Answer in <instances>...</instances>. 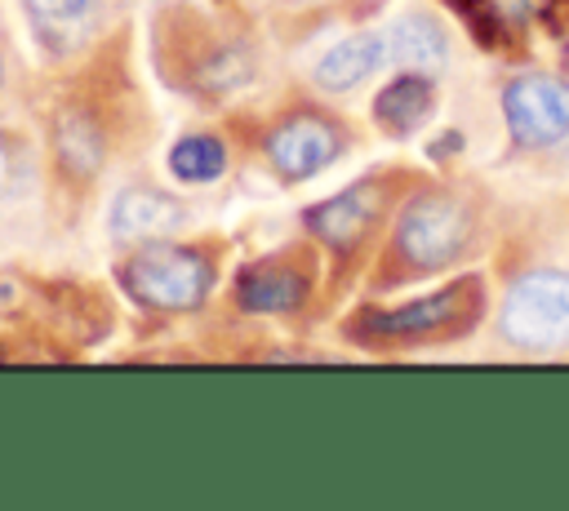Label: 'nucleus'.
<instances>
[{
	"mask_svg": "<svg viewBox=\"0 0 569 511\" xmlns=\"http://www.w3.org/2000/svg\"><path fill=\"white\" fill-rule=\"evenodd\" d=\"M387 58V36L382 31H360V36H347L338 40L320 62H316V84L329 89V93H342V89H356L365 84Z\"/></svg>",
	"mask_w": 569,
	"mask_h": 511,
	"instance_id": "1a4fd4ad",
	"label": "nucleus"
},
{
	"mask_svg": "<svg viewBox=\"0 0 569 511\" xmlns=\"http://www.w3.org/2000/svg\"><path fill=\"white\" fill-rule=\"evenodd\" d=\"M431 107H436V89H431V80L418 76V71L396 76V80L382 84V93L373 98V116H378V124H382L387 133H396V138L422 129L427 116H431Z\"/></svg>",
	"mask_w": 569,
	"mask_h": 511,
	"instance_id": "9b49d317",
	"label": "nucleus"
},
{
	"mask_svg": "<svg viewBox=\"0 0 569 511\" xmlns=\"http://www.w3.org/2000/svg\"><path fill=\"white\" fill-rule=\"evenodd\" d=\"M182 222H187V209L173 196L151 191V187H129L111 204V231L120 240H160L178 231Z\"/></svg>",
	"mask_w": 569,
	"mask_h": 511,
	"instance_id": "0eeeda50",
	"label": "nucleus"
},
{
	"mask_svg": "<svg viewBox=\"0 0 569 511\" xmlns=\"http://www.w3.org/2000/svg\"><path fill=\"white\" fill-rule=\"evenodd\" d=\"M169 169H173L182 182H213V178L227 169V151H222L218 138L191 133V138H182V142L169 151Z\"/></svg>",
	"mask_w": 569,
	"mask_h": 511,
	"instance_id": "2eb2a0df",
	"label": "nucleus"
},
{
	"mask_svg": "<svg viewBox=\"0 0 569 511\" xmlns=\"http://www.w3.org/2000/svg\"><path fill=\"white\" fill-rule=\"evenodd\" d=\"M502 116L520 147L542 151L569 138V80L520 76L502 89Z\"/></svg>",
	"mask_w": 569,
	"mask_h": 511,
	"instance_id": "20e7f679",
	"label": "nucleus"
},
{
	"mask_svg": "<svg viewBox=\"0 0 569 511\" xmlns=\"http://www.w3.org/2000/svg\"><path fill=\"white\" fill-rule=\"evenodd\" d=\"M236 293H240V307L244 311H284V307H293L307 293V284H302V275L293 267L258 262L253 271L240 275V289Z\"/></svg>",
	"mask_w": 569,
	"mask_h": 511,
	"instance_id": "ddd939ff",
	"label": "nucleus"
},
{
	"mask_svg": "<svg viewBox=\"0 0 569 511\" xmlns=\"http://www.w3.org/2000/svg\"><path fill=\"white\" fill-rule=\"evenodd\" d=\"M502 338L520 351H556L569 342V271H525L502 298Z\"/></svg>",
	"mask_w": 569,
	"mask_h": 511,
	"instance_id": "f03ea898",
	"label": "nucleus"
},
{
	"mask_svg": "<svg viewBox=\"0 0 569 511\" xmlns=\"http://www.w3.org/2000/svg\"><path fill=\"white\" fill-rule=\"evenodd\" d=\"M124 289L156 311H191L204 302L209 284H213V267L182 244H142L124 267H120Z\"/></svg>",
	"mask_w": 569,
	"mask_h": 511,
	"instance_id": "f257e3e1",
	"label": "nucleus"
},
{
	"mask_svg": "<svg viewBox=\"0 0 569 511\" xmlns=\"http://www.w3.org/2000/svg\"><path fill=\"white\" fill-rule=\"evenodd\" d=\"M342 151V133L325 120V116H289L267 133V160L280 178L302 182L311 173H320L325 164H333Z\"/></svg>",
	"mask_w": 569,
	"mask_h": 511,
	"instance_id": "39448f33",
	"label": "nucleus"
},
{
	"mask_svg": "<svg viewBox=\"0 0 569 511\" xmlns=\"http://www.w3.org/2000/svg\"><path fill=\"white\" fill-rule=\"evenodd\" d=\"M98 9H102V0H27L31 31L40 36V44L49 53L80 49L98 27Z\"/></svg>",
	"mask_w": 569,
	"mask_h": 511,
	"instance_id": "6e6552de",
	"label": "nucleus"
},
{
	"mask_svg": "<svg viewBox=\"0 0 569 511\" xmlns=\"http://www.w3.org/2000/svg\"><path fill=\"white\" fill-rule=\"evenodd\" d=\"M476 293H480L476 280L449 284V289H440V293H431V298H418V302H409V307H400V311L369 315L365 329H369V333H382V338H422V333H440V329L458 324L462 311H476V302H480Z\"/></svg>",
	"mask_w": 569,
	"mask_h": 511,
	"instance_id": "423d86ee",
	"label": "nucleus"
},
{
	"mask_svg": "<svg viewBox=\"0 0 569 511\" xmlns=\"http://www.w3.org/2000/svg\"><path fill=\"white\" fill-rule=\"evenodd\" d=\"M467 231H471L467 227V209L453 196L422 191V196H413L405 204L391 249L409 271H440L462 253Z\"/></svg>",
	"mask_w": 569,
	"mask_h": 511,
	"instance_id": "7ed1b4c3",
	"label": "nucleus"
},
{
	"mask_svg": "<svg viewBox=\"0 0 569 511\" xmlns=\"http://www.w3.org/2000/svg\"><path fill=\"white\" fill-rule=\"evenodd\" d=\"M387 58L400 67H440L449 58V36L431 13H405L387 31Z\"/></svg>",
	"mask_w": 569,
	"mask_h": 511,
	"instance_id": "f8f14e48",
	"label": "nucleus"
},
{
	"mask_svg": "<svg viewBox=\"0 0 569 511\" xmlns=\"http://www.w3.org/2000/svg\"><path fill=\"white\" fill-rule=\"evenodd\" d=\"M53 147H58V160L71 178H93L98 164H102V133L89 116L80 111H67L53 129Z\"/></svg>",
	"mask_w": 569,
	"mask_h": 511,
	"instance_id": "4468645a",
	"label": "nucleus"
},
{
	"mask_svg": "<svg viewBox=\"0 0 569 511\" xmlns=\"http://www.w3.org/2000/svg\"><path fill=\"white\" fill-rule=\"evenodd\" d=\"M0 84H4V62H0Z\"/></svg>",
	"mask_w": 569,
	"mask_h": 511,
	"instance_id": "dca6fc26",
	"label": "nucleus"
},
{
	"mask_svg": "<svg viewBox=\"0 0 569 511\" xmlns=\"http://www.w3.org/2000/svg\"><path fill=\"white\" fill-rule=\"evenodd\" d=\"M373 209H378V191H373V182H360V187H347L342 196L316 204V209L307 213V227H311L325 244H333V249H351V244L365 236Z\"/></svg>",
	"mask_w": 569,
	"mask_h": 511,
	"instance_id": "9d476101",
	"label": "nucleus"
}]
</instances>
